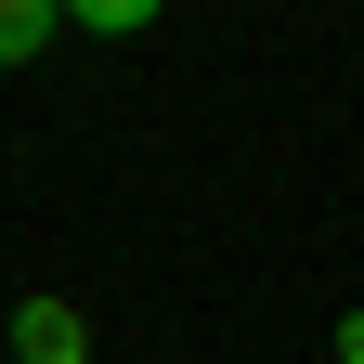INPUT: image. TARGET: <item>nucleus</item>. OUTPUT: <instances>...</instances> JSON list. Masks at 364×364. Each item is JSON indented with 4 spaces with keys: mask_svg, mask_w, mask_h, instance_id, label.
Returning <instances> with one entry per match:
<instances>
[{
    "mask_svg": "<svg viewBox=\"0 0 364 364\" xmlns=\"http://www.w3.org/2000/svg\"><path fill=\"white\" fill-rule=\"evenodd\" d=\"M14 364H91V312L78 299H14Z\"/></svg>",
    "mask_w": 364,
    "mask_h": 364,
    "instance_id": "f257e3e1",
    "label": "nucleus"
},
{
    "mask_svg": "<svg viewBox=\"0 0 364 364\" xmlns=\"http://www.w3.org/2000/svg\"><path fill=\"white\" fill-rule=\"evenodd\" d=\"M169 14V0H53V26H78V39H144Z\"/></svg>",
    "mask_w": 364,
    "mask_h": 364,
    "instance_id": "f03ea898",
    "label": "nucleus"
},
{
    "mask_svg": "<svg viewBox=\"0 0 364 364\" xmlns=\"http://www.w3.org/2000/svg\"><path fill=\"white\" fill-rule=\"evenodd\" d=\"M53 53V0H0V65H39Z\"/></svg>",
    "mask_w": 364,
    "mask_h": 364,
    "instance_id": "7ed1b4c3",
    "label": "nucleus"
},
{
    "mask_svg": "<svg viewBox=\"0 0 364 364\" xmlns=\"http://www.w3.org/2000/svg\"><path fill=\"white\" fill-rule=\"evenodd\" d=\"M338 364H364V312H338Z\"/></svg>",
    "mask_w": 364,
    "mask_h": 364,
    "instance_id": "20e7f679",
    "label": "nucleus"
}]
</instances>
